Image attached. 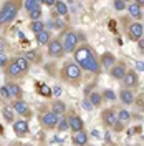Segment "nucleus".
<instances>
[{
    "label": "nucleus",
    "mask_w": 144,
    "mask_h": 146,
    "mask_svg": "<svg viewBox=\"0 0 144 146\" xmlns=\"http://www.w3.org/2000/svg\"><path fill=\"white\" fill-rule=\"evenodd\" d=\"M73 53H75L73 55V56H75V62L80 65L83 70L91 72V73H99L101 63H99V60L96 58L94 52H93L88 45H83V46H80V48H76Z\"/></svg>",
    "instance_id": "1"
},
{
    "label": "nucleus",
    "mask_w": 144,
    "mask_h": 146,
    "mask_svg": "<svg viewBox=\"0 0 144 146\" xmlns=\"http://www.w3.org/2000/svg\"><path fill=\"white\" fill-rule=\"evenodd\" d=\"M18 9H20V3L15 2V0H9V2H5L3 7L0 9V25L10 23L13 18L17 17Z\"/></svg>",
    "instance_id": "2"
},
{
    "label": "nucleus",
    "mask_w": 144,
    "mask_h": 146,
    "mask_svg": "<svg viewBox=\"0 0 144 146\" xmlns=\"http://www.w3.org/2000/svg\"><path fill=\"white\" fill-rule=\"evenodd\" d=\"M81 70L83 68L76 62H66L63 65L61 76H63V80H66V82H70V83H78L81 80Z\"/></svg>",
    "instance_id": "3"
},
{
    "label": "nucleus",
    "mask_w": 144,
    "mask_h": 146,
    "mask_svg": "<svg viewBox=\"0 0 144 146\" xmlns=\"http://www.w3.org/2000/svg\"><path fill=\"white\" fill-rule=\"evenodd\" d=\"M58 119H60V116L55 113L53 110H50V111H43L42 113L40 123H42V126L45 128V129H53L58 125Z\"/></svg>",
    "instance_id": "4"
},
{
    "label": "nucleus",
    "mask_w": 144,
    "mask_h": 146,
    "mask_svg": "<svg viewBox=\"0 0 144 146\" xmlns=\"http://www.w3.org/2000/svg\"><path fill=\"white\" fill-rule=\"evenodd\" d=\"M61 43H63L65 53H73L76 50V46H78V35L75 32H66L63 35Z\"/></svg>",
    "instance_id": "5"
},
{
    "label": "nucleus",
    "mask_w": 144,
    "mask_h": 146,
    "mask_svg": "<svg viewBox=\"0 0 144 146\" xmlns=\"http://www.w3.org/2000/svg\"><path fill=\"white\" fill-rule=\"evenodd\" d=\"M65 53V48H63V43L61 40H52L48 43V55L53 56V58H61Z\"/></svg>",
    "instance_id": "6"
},
{
    "label": "nucleus",
    "mask_w": 144,
    "mask_h": 146,
    "mask_svg": "<svg viewBox=\"0 0 144 146\" xmlns=\"http://www.w3.org/2000/svg\"><path fill=\"white\" fill-rule=\"evenodd\" d=\"M121 83H123V86L124 88H136L137 85H139V78H137V73L133 72V70H127L126 75L123 76V80H121Z\"/></svg>",
    "instance_id": "7"
},
{
    "label": "nucleus",
    "mask_w": 144,
    "mask_h": 146,
    "mask_svg": "<svg viewBox=\"0 0 144 146\" xmlns=\"http://www.w3.org/2000/svg\"><path fill=\"white\" fill-rule=\"evenodd\" d=\"M144 35V25L139 23V22H134L129 25V30H127V36L131 40H139L141 36Z\"/></svg>",
    "instance_id": "8"
},
{
    "label": "nucleus",
    "mask_w": 144,
    "mask_h": 146,
    "mask_svg": "<svg viewBox=\"0 0 144 146\" xmlns=\"http://www.w3.org/2000/svg\"><path fill=\"white\" fill-rule=\"evenodd\" d=\"M118 113L114 111L113 108H108V110H104L103 111V121H104V125L109 128H113L114 125L118 123Z\"/></svg>",
    "instance_id": "9"
},
{
    "label": "nucleus",
    "mask_w": 144,
    "mask_h": 146,
    "mask_svg": "<svg viewBox=\"0 0 144 146\" xmlns=\"http://www.w3.org/2000/svg\"><path fill=\"white\" fill-rule=\"evenodd\" d=\"M126 65L123 63V62H119V63H114L111 68H109V73H111V76L114 78V80H123V76L126 75Z\"/></svg>",
    "instance_id": "10"
},
{
    "label": "nucleus",
    "mask_w": 144,
    "mask_h": 146,
    "mask_svg": "<svg viewBox=\"0 0 144 146\" xmlns=\"http://www.w3.org/2000/svg\"><path fill=\"white\" fill-rule=\"evenodd\" d=\"M13 131L20 138L25 136L28 133V121H25V119H15L13 121Z\"/></svg>",
    "instance_id": "11"
},
{
    "label": "nucleus",
    "mask_w": 144,
    "mask_h": 146,
    "mask_svg": "<svg viewBox=\"0 0 144 146\" xmlns=\"http://www.w3.org/2000/svg\"><path fill=\"white\" fill-rule=\"evenodd\" d=\"M119 98L124 105H133L134 103V93H133L131 88H123L119 91Z\"/></svg>",
    "instance_id": "12"
},
{
    "label": "nucleus",
    "mask_w": 144,
    "mask_h": 146,
    "mask_svg": "<svg viewBox=\"0 0 144 146\" xmlns=\"http://www.w3.org/2000/svg\"><path fill=\"white\" fill-rule=\"evenodd\" d=\"M68 121H70V129H71L73 133H75V131H80V129H83V126H85L83 119H81L78 115H71V116L68 118Z\"/></svg>",
    "instance_id": "13"
},
{
    "label": "nucleus",
    "mask_w": 144,
    "mask_h": 146,
    "mask_svg": "<svg viewBox=\"0 0 144 146\" xmlns=\"http://www.w3.org/2000/svg\"><path fill=\"white\" fill-rule=\"evenodd\" d=\"M101 66L103 68H106V70H109L113 65L116 63V58H114V55L109 53V52H106V53H103V56H101Z\"/></svg>",
    "instance_id": "14"
},
{
    "label": "nucleus",
    "mask_w": 144,
    "mask_h": 146,
    "mask_svg": "<svg viewBox=\"0 0 144 146\" xmlns=\"http://www.w3.org/2000/svg\"><path fill=\"white\" fill-rule=\"evenodd\" d=\"M71 141H73V145H86V143H88V135H86L83 129H80V131H75Z\"/></svg>",
    "instance_id": "15"
},
{
    "label": "nucleus",
    "mask_w": 144,
    "mask_h": 146,
    "mask_svg": "<svg viewBox=\"0 0 144 146\" xmlns=\"http://www.w3.org/2000/svg\"><path fill=\"white\" fill-rule=\"evenodd\" d=\"M12 108L15 110V113H18V115H28V105L25 103L23 100H20V98H17V101L13 103V106Z\"/></svg>",
    "instance_id": "16"
},
{
    "label": "nucleus",
    "mask_w": 144,
    "mask_h": 146,
    "mask_svg": "<svg viewBox=\"0 0 144 146\" xmlns=\"http://www.w3.org/2000/svg\"><path fill=\"white\" fill-rule=\"evenodd\" d=\"M7 75L9 76H12V78H17V76H20V75H23V72H22V68L18 66V63L13 60L12 63H9V68H7Z\"/></svg>",
    "instance_id": "17"
},
{
    "label": "nucleus",
    "mask_w": 144,
    "mask_h": 146,
    "mask_svg": "<svg viewBox=\"0 0 144 146\" xmlns=\"http://www.w3.org/2000/svg\"><path fill=\"white\" fill-rule=\"evenodd\" d=\"M127 12H129V15L133 18H141L143 17V12H141V5L139 3H129V7H127Z\"/></svg>",
    "instance_id": "18"
},
{
    "label": "nucleus",
    "mask_w": 144,
    "mask_h": 146,
    "mask_svg": "<svg viewBox=\"0 0 144 146\" xmlns=\"http://www.w3.org/2000/svg\"><path fill=\"white\" fill-rule=\"evenodd\" d=\"M52 110H53L58 116H61V115H65V111H66V105L60 100H55L53 103H52Z\"/></svg>",
    "instance_id": "19"
},
{
    "label": "nucleus",
    "mask_w": 144,
    "mask_h": 146,
    "mask_svg": "<svg viewBox=\"0 0 144 146\" xmlns=\"http://www.w3.org/2000/svg\"><path fill=\"white\" fill-rule=\"evenodd\" d=\"M35 36H36L38 45H46V43H50V33H48L46 30H42V32L35 33Z\"/></svg>",
    "instance_id": "20"
},
{
    "label": "nucleus",
    "mask_w": 144,
    "mask_h": 146,
    "mask_svg": "<svg viewBox=\"0 0 144 146\" xmlns=\"http://www.w3.org/2000/svg\"><path fill=\"white\" fill-rule=\"evenodd\" d=\"M55 9H56V13H58L60 17L68 15V7H66V3H65L63 0H56V3H55Z\"/></svg>",
    "instance_id": "21"
},
{
    "label": "nucleus",
    "mask_w": 144,
    "mask_h": 146,
    "mask_svg": "<svg viewBox=\"0 0 144 146\" xmlns=\"http://www.w3.org/2000/svg\"><path fill=\"white\" fill-rule=\"evenodd\" d=\"M15 62H17L18 66L22 68V72L28 73V70H30V60H27L25 56H17V58H15Z\"/></svg>",
    "instance_id": "22"
},
{
    "label": "nucleus",
    "mask_w": 144,
    "mask_h": 146,
    "mask_svg": "<svg viewBox=\"0 0 144 146\" xmlns=\"http://www.w3.org/2000/svg\"><path fill=\"white\" fill-rule=\"evenodd\" d=\"M7 86H9V91L13 98H20L22 96V88L18 86L17 83H7Z\"/></svg>",
    "instance_id": "23"
},
{
    "label": "nucleus",
    "mask_w": 144,
    "mask_h": 146,
    "mask_svg": "<svg viewBox=\"0 0 144 146\" xmlns=\"http://www.w3.org/2000/svg\"><path fill=\"white\" fill-rule=\"evenodd\" d=\"M2 116L7 119V121H10V123L15 121V119H13V116H15V110H12L10 106H3V108H2Z\"/></svg>",
    "instance_id": "24"
},
{
    "label": "nucleus",
    "mask_w": 144,
    "mask_h": 146,
    "mask_svg": "<svg viewBox=\"0 0 144 146\" xmlns=\"http://www.w3.org/2000/svg\"><path fill=\"white\" fill-rule=\"evenodd\" d=\"M30 30H32L33 33H38V32L45 30V23H43L42 20H32V23H30Z\"/></svg>",
    "instance_id": "25"
},
{
    "label": "nucleus",
    "mask_w": 144,
    "mask_h": 146,
    "mask_svg": "<svg viewBox=\"0 0 144 146\" xmlns=\"http://www.w3.org/2000/svg\"><path fill=\"white\" fill-rule=\"evenodd\" d=\"M56 129H58L60 133H63V131H66V129H70V121H68V118H65V116H61V118L58 119V125H56Z\"/></svg>",
    "instance_id": "26"
},
{
    "label": "nucleus",
    "mask_w": 144,
    "mask_h": 146,
    "mask_svg": "<svg viewBox=\"0 0 144 146\" xmlns=\"http://www.w3.org/2000/svg\"><path fill=\"white\" fill-rule=\"evenodd\" d=\"M118 118L121 119L123 123H127V121L131 119V113H129L126 108H123V110H119V111H118Z\"/></svg>",
    "instance_id": "27"
},
{
    "label": "nucleus",
    "mask_w": 144,
    "mask_h": 146,
    "mask_svg": "<svg viewBox=\"0 0 144 146\" xmlns=\"http://www.w3.org/2000/svg\"><path fill=\"white\" fill-rule=\"evenodd\" d=\"M90 100H91V103H93V106H99L101 101H103V95L94 91V93H91L90 95Z\"/></svg>",
    "instance_id": "28"
},
{
    "label": "nucleus",
    "mask_w": 144,
    "mask_h": 146,
    "mask_svg": "<svg viewBox=\"0 0 144 146\" xmlns=\"http://www.w3.org/2000/svg\"><path fill=\"white\" fill-rule=\"evenodd\" d=\"M27 60H30V62H38L40 60V53H36L35 50H28V52H25V55H23Z\"/></svg>",
    "instance_id": "29"
},
{
    "label": "nucleus",
    "mask_w": 144,
    "mask_h": 146,
    "mask_svg": "<svg viewBox=\"0 0 144 146\" xmlns=\"http://www.w3.org/2000/svg\"><path fill=\"white\" fill-rule=\"evenodd\" d=\"M38 90H40V93H42L43 96H52V95H53V90H52L50 86H46L45 83H40V85H38Z\"/></svg>",
    "instance_id": "30"
},
{
    "label": "nucleus",
    "mask_w": 144,
    "mask_h": 146,
    "mask_svg": "<svg viewBox=\"0 0 144 146\" xmlns=\"http://www.w3.org/2000/svg\"><path fill=\"white\" fill-rule=\"evenodd\" d=\"M28 17H30V20H40V18H42V9H40V5H38L36 9L32 10Z\"/></svg>",
    "instance_id": "31"
},
{
    "label": "nucleus",
    "mask_w": 144,
    "mask_h": 146,
    "mask_svg": "<svg viewBox=\"0 0 144 146\" xmlns=\"http://www.w3.org/2000/svg\"><path fill=\"white\" fill-rule=\"evenodd\" d=\"M101 95H103L106 100H109V101H114V100H116V93H114L113 90H109V88H108V90H104Z\"/></svg>",
    "instance_id": "32"
},
{
    "label": "nucleus",
    "mask_w": 144,
    "mask_h": 146,
    "mask_svg": "<svg viewBox=\"0 0 144 146\" xmlns=\"http://www.w3.org/2000/svg\"><path fill=\"white\" fill-rule=\"evenodd\" d=\"M36 7H38V0H25V10L32 12Z\"/></svg>",
    "instance_id": "33"
},
{
    "label": "nucleus",
    "mask_w": 144,
    "mask_h": 146,
    "mask_svg": "<svg viewBox=\"0 0 144 146\" xmlns=\"http://www.w3.org/2000/svg\"><path fill=\"white\" fill-rule=\"evenodd\" d=\"M0 96H2V98H7V100L12 98V95H10L9 86H7V85H5V86H0Z\"/></svg>",
    "instance_id": "34"
},
{
    "label": "nucleus",
    "mask_w": 144,
    "mask_h": 146,
    "mask_svg": "<svg viewBox=\"0 0 144 146\" xmlns=\"http://www.w3.org/2000/svg\"><path fill=\"white\" fill-rule=\"evenodd\" d=\"M114 9L119 10V12L124 10L126 9V2H124V0H114Z\"/></svg>",
    "instance_id": "35"
},
{
    "label": "nucleus",
    "mask_w": 144,
    "mask_h": 146,
    "mask_svg": "<svg viewBox=\"0 0 144 146\" xmlns=\"http://www.w3.org/2000/svg\"><path fill=\"white\" fill-rule=\"evenodd\" d=\"M81 106H83L85 110H88V111H90V110H93V103H91L90 98H85V100H83V103H81Z\"/></svg>",
    "instance_id": "36"
},
{
    "label": "nucleus",
    "mask_w": 144,
    "mask_h": 146,
    "mask_svg": "<svg viewBox=\"0 0 144 146\" xmlns=\"http://www.w3.org/2000/svg\"><path fill=\"white\" fill-rule=\"evenodd\" d=\"M7 65H9V58H7V55L0 52V68H2V66H7Z\"/></svg>",
    "instance_id": "37"
},
{
    "label": "nucleus",
    "mask_w": 144,
    "mask_h": 146,
    "mask_svg": "<svg viewBox=\"0 0 144 146\" xmlns=\"http://www.w3.org/2000/svg\"><path fill=\"white\" fill-rule=\"evenodd\" d=\"M63 27H65L63 20H60V18H58V20H55V28H56V30H61Z\"/></svg>",
    "instance_id": "38"
},
{
    "label": "nucleus",
    "mask_w": 144,
    "mask_h": 146,
    "mask_svg": "<svg viewBox=\"0 0 144 146\" xmlns=\"http://www.w3.org/2000/svg\"><path fill=\"white\" fill-rule=\"evenodd\" d=\"M53 95L55 96H60V95H61V88H60V86H55L53 88Z\"/></svg>",
    "instance_id": "39"
},
{
    "label": "nucleus",
    "mask_w": 144,
    "mask_h": 146,
    "mask_svg": "<svg viewBox=\"0 0 144 146\" xmlns=\"http://www.w3.org/2000/svg\"><path fill=\"white\" fill-rule=\"evenodd\" d=\"M137 45H139V50H143V52H144V38H143V36L139 38V42H137Z\"/></svg>",
    "instance_id": "40"
},
{
    "label": "nucleus",
    "mask_w": 144,
    "mask_h": 146,
    "mask_svg": "<svg viewBox=\"0 0 144 146\" xmlns=\"http://www.w3.org/2000/svg\"><path fill=\"white\" fill-rule=\"evenodd\" d=\"M136 68H137V70H141V72H144V63H143V62H137V63H136Z\"/></svg>",
    "instance_id": "41"
},
{
    "label": "nucleus",
    "mask_w": 144,
    "mask_h": 146,
    "mask_svg": "<svg viewBox=\"0 0 144 146\" xmlns=\"http://www.w3.org/2000/svg\"><path fill=\"white\" fill-rule=\"evenodd\" d=\"M43 3H45V5H48V7H52V5H55V3H56V0H45Z\"/></svg>",
    "instance_id": "42"
},
{
    "label": "nucleus",
    "mask_w": 144,
    "mask_h": 146,
    "mask_svg": "<svg viewBox=\"0 0 144 146\" xmlns=\"http://www.w3.org/2000/svg\"><path fill=\"white\" fill-rule=\"evenodd\" d=\"M91 135H93L94 138H98V136H99V133L96 131V129H93V131H91Z\"/></svg>",
    "instance_id": "43"
},
{
    "label": "nucleus",
    "mask_w": 144,
    "mask_h": 146,
    "mask_svg": "<svg viewBox=\"0 0 144 146\" xmlns=\"http://www.w3.org/2000/svg\"><path fill=\"white\" fill-rule=\"evenodd\" d=\"M136 3H139V5L143 7V5H144V0H136Z\"/></svg>",
    "instance_id": "44"
},
{
    "label": "nucleus",
    "mask_w": 144,
    "mask_h": 146,
    "mask_svg": "<svg viewBox=\"0 0 144 146\" xmlns=\"http://www.w3.org/2000/svg\"><path fill=\"white\" fill-rule=\"evenodd\" d=\"M43 2H45V0H38V3H43Z\"/></svg>",
    "instance_id": "45"
},
{
    "label": "nucleus",
    "mask_w": 144,
    "mask_h": 146,
    "mask_svg": "<svg viewBox=\"0 0 144 146\" xmlns=\"http://www.w3.org/2000/svg\"><path fill=\"white\" fill-rule=\"evenodd\" d=\"M124 2H131V0H124Z\"/></svg>",
    "instance_id": "46"
}]
</instances>
